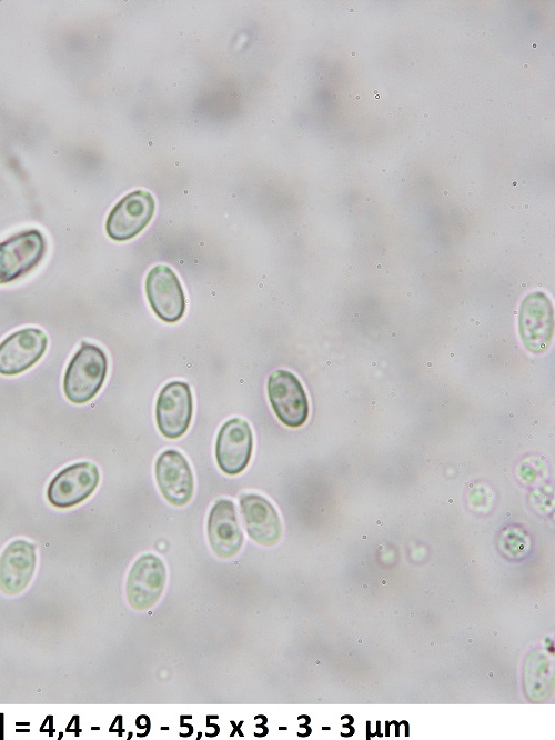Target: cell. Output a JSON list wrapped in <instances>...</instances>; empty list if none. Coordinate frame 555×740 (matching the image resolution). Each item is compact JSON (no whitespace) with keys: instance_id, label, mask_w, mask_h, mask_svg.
<instances>
[{"instance_id":"cell-1","label":"cell","mask_w":555,"mask_h":740,"mask_svg":"<svg viewBox=\"0 0 555 740\" xmlns=\"http://www.w3.org/2000/svg\"><path fill=\"white\" fill-rule=\"evenodd\" d=\"M107 372L108 358L104 351L98 346L82 342L64 373L65 397L77 404L90 401L100 391Z\"/></svg>"},{"instance_id":"cell-2","label":"cell","mask_w":555,"mask_h":740,"mask_svg":"<svg viewBox=\"0 0 555 740\" xmlns=\"http://www.w3.org/2000/svg\"><path fill=\"white\" fill-rule=\"evenodd\" d=\"M46 250V239L37 229L21 231L0 242V284L32 271L43 259Z\"/></svg>"},{"instance_id":"cell-3","label":"cell","mask_w":555,"mask_h":740,"mask_svg":"<svg viewBox=\"0 0 555 740\" xmlns=\"http://www.w3.org/2000/svg\"><path fill=\"white\" fill-rule=\"evenodd\" d=\"M268 396L278 419L287 427H301L309 416L305 390L295 374L287 370L273 371L268 379Z\"/></svg>"},{"instance_id":"cell-4","label":"cell","mask_w":555,"mask_h":740,"mask_svg":"<svg viewBox=\"0 0 555 740\" xmlns=\"http://www.w3.org/2000/svg\"><path fill=\"white\" fill-rule=\"evenodd\" d=\"M167 569L163 561L152 553L139 557L131 567L125 594L131 608L145 611L152 608L165 587Z\"/></svg>"},{"instance_id":"cell-5","label":"cell","mask_w":555,"mask_h":740,"mask_svg":"<svg viewBox=\"0 0 555 740\" xmlns=\"http://www.w3.org/2000/svg\"><path fill=\"white\" fill-rule=\"evenodd\" d=\"M518 330L523 344L533 353L544 352L551 344L554 332V313L549 298L535 291L522 301Z\"/></svg>"},{"instance_id":"cell-6","label":"cell","mask_w":555,"mask_h":740,"mask_svg":"<svg viewBox=\"0 0 555 740\" xmlns=\"http://www.w3.org/2000/svg\"><path fill=\"white\" fill-rule=\"evenodd\" d=\"M154 199L144 190L124 196L110 211L105 221L107 234L115 241H125L139 234L154 213Z\"/></svg>"},{"instance_id":"cell-7","label":"cell","mask_w":555,"mask_h":740,"mask_svg":"<svg viewBox=\"0 0 555 740\" xmlns=\"http://www.w3.org/2000/svg\"><path fill=\"white\" fill-rule=\"evenodd\" d=\"M193 412L190 386L183 381H171L160 391L155 417L160 432L169 439L183 436L189 429Z\"/></svg>"},{"instance_id":"cell-8","label":"cell","mask_w":555,"mask_h":740,"mask_svg":"<svg viewBox=\"0 0 555 740\" xmlns=\"http://www.w3.org/2000/svg\"><path fill=\"white\" fill-rule=\"evenodd\" d=\"M100 481L95 464L83 461L65 467L50 481L47 490L49 502L58 508H69L84 501Z\"/></svg>"},{"instance_id":"cell-9","label":"cell","mask_w":555,"mask_h":740,"mask_svg":"<svg viewBox=\"0 0 555 740\" xmlns=\"http://www.w3.org/2000/svg\"><path fill=\"white\" fill-rule=\"evenodd\" d=\"M145 293L154 313L165 322L179 321L185 311V294L175 272L168 266L153 267L145 279Z\"/></svg>"},{"instance_id":"cell-10","label":"cell","mask_w":555,"mask_h":740,"mask_svg":"<svg viewBox=\"0 0 555 740\" xmlns=\"http://www.w3.org/2000/svg\"><path fill=\"white\" fill-rule=\"evenodd\" d=\"M253 436L249 423L232 418L220 428L215 441V459L219 468L229 476L242 472L252 456Z\"/></svg>"},{"instance_id":"cell-11","label":"cell","mask_w":555,"mask_h":740,"mask_svg":"<svg viewBox=\"0 0 555 740\" xmlns=\"http://www.w3.org/2000/svg\"><path fill=\"white\" fill-rule=\"evenodd\" d=\"M48 347L47 334L38 328H24L9 334L0 343V373L19 374L43 356Z\"/></svg>"},{"instance_id":"cell-12","label":"cell","mask_w":555,"mask_h":740,"mask_svg":"<svg viewBox=\"0 0 555 740\" xmlns=\"http://www.w3.org/2000/svg\"><path fill=\"white\" fill-rule=\"evenodd\" d=\"M155 479L161 494L173 506H184L192 498L194 478L185 457L174 449L163 451L155 461Z\"/></svg>"},{"instance_id":"cell-13","label":"cell","mask_w":555,"mask_h":740,"mask_svg":"<svg viewBox=\"0 0 555 740\" xmlns=\"http://www.w3.org/2000/svg\"><path fill=\"white\" fill-rule=\"evenodd\" d=\"M208 539L213 552L223 559L234 557L243 544L235 506L231 500H216L208 518Z\"/></svg>"},{"instance_id":"cell-14","label":"cell","mask_w":555,"mask_h":740,"mask_svg":"<svg viewBox=\"0 0 555 740\" xmlns=\"http://www.w3.org/2000/svg\"><path fill=\"white\" fill-rule=\"evenodd\" d=\"M239 501L248 536L261 546L275 544L281 538L282 524L272 503L256 493H243Z\"/></svg>"},{"instance_id":"cell-15","label":"cell","mask_w":555,"mask_h":740,"mask_svg":"<svg viewBox=\"0 0 555 740\" xmlns=\"http://www.w3.org/2000/svg\"><path fill=\"white\" fill-rule=\"evenodd\" d=\"M37 563L36 547L23 539L9 543L0 556V590L20 593L31 581Z\"/></svg>"},{"instance_id":"cell-16","label":"cell","mask_w":555,"mask_h":740,"mask_svg":"<svg viewBox=\"0 0 555 740\" xmlns=\"http://www.w3.org/2000/svg\"><path fill=\"white\" fill-rule=\"evenodd\" d=\"M349 11L352 12V13L355 12V10L353 8H350Z\"/></svg>"},{"instance_id":"cell-17","label":"cell","mask_w":555,"mask_h":740,"mask_svg":"<svg viewBox=\"0 0 555 740\" xmlns=\"http://www.w3.org/2000/svg\"><path fill=\"white\" fill-rule=\"evenodd\" d=\"M523 68H524V69H528V64L525 63V64L523 66Z\"/></svg>"},{"instance_id":"cell-18","label":"cell","mask_w":555,"mask_h":740,"mask_svg":"<svg viewBox=\"0 0 555 740\" xmlns=\"http://www.w3.org/2000/svg\"><path fill=\"white\" fill-rule=\"evenodd\" d=\"M423 116H424V118H427V117H428V113H427V112H424Z\"/></svg>"},{"instance_id":"cell-19","label":"cell","mask_w":555,"mask_h":740,"mask_svg":"<svg viewBox=\"0 0 555 740\" xmlns=\"http://www.w3.org/2000/svg\"><path fill=\"white\" fill-rule=\"evenodd\" d=\"M360 98H361V97H360L359 94L355 96V99H356V100H360Z\"/></svg>"},{"instance_id":"cell-20","label":"cell","mask_w":555,"mask_h":740,"mask_svg":"<svg viewBox=\"0 0 555 740\" xmlns=\"http://www.w3.org/2000/svg\"><path fill=\"white\" fill-rule=\"evenodd\" d=\"M387 118L391 119V118H392V113H387Z\"/></svg>"},{"instance_id":"cell-21","label":"cell","mask_w":555,"mask_h":740,"mask_svg":"<svg viewBox=\"0 0 555 740\" xmlns=\"http://www.w3.org/2000/svg\"><path fill=\"white\" fill-rule=\"evenodd\" d=\"M351 54H352V56H355V54H356V51H352Z\"/></svg>"}]
</instances>
